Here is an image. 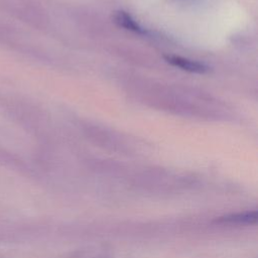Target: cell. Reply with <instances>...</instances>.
<instances>
[{
	"label": "cell",
	"instance_id": "obj_3",
	"mask_svg": "<svg viewBox=\"0 0 258 258\" xmlns=\"http://www.w3.org/2000/svg\"><path fill=\"white\" fill-rule=\"evenodd\" d=\"M174 1H176V2H192L195 0H174Z\"/></svg>",
	"mask_w": 258,
	"mask_h": 258
},
{
	"label": "cell",
	"instance_id": "obj_1",
	"mask_svg": "<svg viewBox=\"0 0 258 258\" xmlns=\"http://www.w3.org/2000/svg\"><path fill=\"white\" fill-rule=\"evenodd\" d=\"M165 60L170 63L173 67H177L183 71L190 72V73H197V74H204L209 71V67L205 63L192 60L189 58H185L178 55H165Z\"/></svg>",
	"mask_w": 258,
	"mask_h": 258
},
{
	"label": "cell",
	"instance_id": "obj_2",
	"mask_svg": "<svg viewBox=\"0 0 258 258\" xmlns=\"http://www.w3.org/2000/svg\"><path fill=\"white\" fill-rule=\"evenodd\" d=\"M113 19L114 22L119 25L120 27H123L127 30L139 33V34H145L146 30L144 28H142L132 17L130 14L126 13L125 11L119 10V11H115L114 15H113Z\"/></svg>",
	"mask_w": 258,
	"mask_h": 258
}]
</instances>
